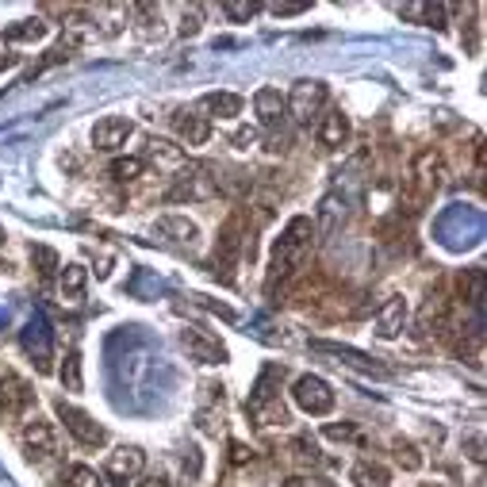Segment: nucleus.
<instances>
[{
  "label": "nucleus",
  "mask_w": 487,
  "mask_h": 487,
  "mask_svg": "<svg viewBox=\"0 0 487 487\" xmlns=\"http://www.w3.org/2000/svg\"><path fill=\"white\" fill-rule=\"evenodd\" d=\"M62 384L69 392H81L84 380H81V350H69L66 361H62Z\"/></svg>",
  "instance_id": "obj_28"
},
{
  "label": "nucleus",
  "mask_w": 487,
  "mask_h": 487,
  "mask_svg": "<svg viewBox=\"0 0 487 487\" xmlns=\"http://www.w3.org/2000/svg\"><path fill=\"white\" fill-rule=\"evenodd\" d=\"M403 323H407V299L403 296H388L384 299V307L376 311V334L384 341H392V338H399V331H403Z\"/></svg>",
  "instance_id": "obj_16"
},
{
  "label": "nucleus",
  "mask_w": 487,
  "mask_h": 487,
  "mask_svg": "<svg viewBox=\"0 0 487 487\" xmlns=\"http://www.w3.org/2000/svg\"><path fill=\"white\" fill-rule=\"evenodd\" d=\"M157 235H165L169 242H192L199 238V226L192 223V219H184V215H162L157 219Z\"/></svg>",
  "instance_id": "obj_21"
},
{
  "label": "nucleus",
  "mask_w": 487,
  "mask_h": 487,
  "mask_svg": "<svg viewBox=\"0 0 487 487\" xmlns=\"http://www.w3.org/2000/svg\"><path fill=\"white\" fill-rule=\"evenodd\" d=\"M42 35H47V23H42V20H23L20 27H8L4 42H35Z\"/></svg>",
  "instance_id": "obj_27"
},
{
  "label": "nucleus",
  "mask_w": 487,
  "mask_h": 487,
  "mask_svg": "<svg viewBox=\"0 0 487 487\" xmlns=\"http://www.w3.org/2000/svg\"><path fill=\"white\" fill-rule=\"evenodd\" d=\"M35 403V392L20 376H0V419H20Z\"/></svg>",
  "instance_id": "obj_12"
},
{
  "label": "nucleus",
  "mask_w": 487,
  "mask_h": 487,
  "mask_svg": "<svg viewBox=\"0 0 487 487\" xmlns=\"http://www.w3.org/2000/svg\"><path fill=\"white\" fill-rule=\"evenodd\" d=\"M392 453H395V461L403 465L407 472H419V468H422V453L414 449V441H403V438H395V441H392Z\"/></svg>",
  "instance_id": "obj_29"
},
{
  "label": "nucleus",
  "mask_w": 487,
  "mask_h": 487,
  "mask_svg": "<svg viewBox=\"0 0 487 487\" xmlns=\"http://www.w3.org/2000/svg\"><path fill=\"white\" fill-rule=\"evenodd\" d=\"M235 142H238V146H253V142H257V131H238Z\"/></svg>",
  "instance_id": "obj_41"
},
{
  "label": "nucleus",
  "mask_w": 487,
  "mask_h": 487,
  "mask_svg": "<svg viewBox=\"0 0 487 487\" xmlns=\"http://www.w3.org/2000/svg\"><path fill=\"white\" fill-rule=\"evenodd\" d=\"M314 235H319V226H314L307 215L288 219V226H284L280 238L273 242V257H269V273H265V296H277V288L292 284L304 273L311 253H314Z\"/></svg>",
  "instance_id": "obj_1"
},
{
  "label": "nucleus",
  "mask_w": 487,
  "mask_h": 487,
  "mask_svg": "<svg viewBox=\"0 0 487 487\" xmlns=\"http://www.w3.org/2000/svg\"><path fill=\"white\" fill-rule=\"evenodd\" d=\"M20 446L27 453V461H35V465H47V461H54V456L62 453L58 429H54V422H47V419H31V422H27L20 429Z\"/></svg>",
  "instance_id": "obj_6"
},
{
  "label": "nucleus",
  "mask_w": 487,
  "mask_h": 487,
  "mask_svg": "<svg viewBox=\"0 0 487 487\" xmlns=\"http://www.w3.org/2000/svg\"><path fill=\"white\" fill-rule=\"evenodd\" d=\"M446 184V162L438 150H422L411 162V177H407V211H422L429 199L438 196V189Z\"/></svg>",
  "instance_id": "obj_4"
},
{
  "label": "nucleus",
  "mask_w": 487,
  "mask_h": 487,
  "mask_svg": "<svg viewBox=\"0 0 487 487\" xmlns=\"http://www.w3.org/2000/svg\"><path fill=\"white\" fill-rule=\"evenodd\" d=\"M54 411H58V419L66 422V429L81 441V446L96 449V446H104V441H108L104 426H100L89 411H81V407H74V403H66V399H58V403H54Z\"/></svg>",
  "instance_id": "obj_9"
},
{
  "label": "nucleus",
  "mask_w": 487,
  "mask_h": 487,
  "mask_svg": "<svg viewBox=\"0 0 487 487\" xmlns=\"http://www.w3.org/2000/svg\"><path fill=\"white\" fill-rule=\"evenodd\" d=\"M31 261H35V269H39L42 277H50L54 269H62L58 265V253H54L50 246H31Z\"/></svg>",
  "instance_id": "obj_32"
},
{
  "label": "nucleus",
  "mask_w": 487,
  "mask_h": 487,
  "mask_svg": "<svg viewBox=\"0 0 487 487\" xmlns=\"http://www.w3.org/2000/svg\"><path fill=\"white\" fill-rule=\"evenodd\" d=\"M223 16L231 20V23H246L257 16V4H250V0H226L223 4Z\"/></svg>",
  "instance_id": "obj_31"
},
{
  "label": "nucleus",
  "mask_w": 487,
  "mask_h": 487,
  "mask_svg": "<svg viewBox=\"0 0 487 487\" xmlns=\"http://www.w3.org/2000/svg\"><path fill=\"white\" fill-rule=\"evenodd\" d=\"M246 253H253V242H250V235H246V215L242 211H235L231 219L223 223V231H219V238H215V253H211V273L219 277L223 284H231L235 280V269H238V261Z\"/></svg>",
  "instance_id": "obj_2"
},
{
  "label": "nucleus",
  "mask_w": 487,
  "mask_h": 487,
  "mask_svg": "<svg viewBox=\"0 0 487 487\" xmlns=\"http://www.w3.org/2000/svg\"><path fill=\"white\" fill-rule=\"evenodd\" d=\"M189 453H192V456H184V476L196 480V476H199V449H189Z\"/></svg>",
  "instance_id": "obj_37"
},
{
  "label": "nucleus",
  "mask_w": 487,
  "mask_h": 487,
  "mask_svg": "<svg viewBox=\"0 0 487 487\" xmlns=\"http://www.w3.org/2000/svg\"><path fill=\"white\" fill-rule=\"evenodd\" d=\"M199 31V8H184V23H181V35H196Z\"/></svg>",
  "instance_id": "obj_35"
},
{
  "label": "nucleus",
  "mask_w": 487,
  "mask_h": 487,
  "mask_svg": "<svg viewBox=\"0 0 487 487\" xmlns=\"http://www.w3.org/2000/svg\"><path fill=\"white\" fill-rule=\"evenodd\" d=\"M173 131L184 146H204L211 138V120L208 116H196V111H177L173 116Z\"/></svg>",
  "instance_id": "obj_18"
},
{
  "label": "nucleus",
  "mask_w": 487,
  "mask_h": 487,
  "mask_svg": "<svg viewBox=\"0 0 487 487\" xmlns=\"http://www.w3.org/2000/svg\"><path fill=\"white\" fill-rule=\"evenodd\" d=\"M253 108H257V120H261L265 131H280V123H284V96L280 89H261L253 96Z\"/></svg>",
  "instance_id": "obj_19"
},
{
  "label": "nucleus",
  "mask_w": 487,
  "mask_h": 487,
  "mask_svg": "<svg viewBox=\"0 0 487 487\" xmlns=\"http://www.w3.org/2000/svg\"><path fill=\"white\" fill-rule=\"evenodd\" d=\"M135 135V123L127 116H104L93 127V146L104 154H116L120 146H127V138Z\"/></svg>",
  "instance_id": "obj_13"
},
{
  "label": "nucleus",
  "mask_w": 487,
  "mask_h": 487,
  "mask_svg": "<svg viewBox=\"0 0 487 487\" xmlns=\"http://www.w3.org/2000/svg\"><path fill=\"white\" fill-rule=\"evenodd\" d=\"M326 434L331 438H357V429L353 426H326Z\"/></svg>",
  "instance_id": "obj_40"
},
{
  "label": "nucleus",
  "mask_w": 487,
  "mask_h": 487,
  "mask_svg": "<svg viewBox=\"0 0 487 487\" xmlns=\"http://www.w3.org/2000/svg\"><path fill=\"white\" fill-rule=\"evenodd\" d=\"M0 242H4V231H0Z\"/></svg>",
  "instance_id": "obj_42"
},
{
  "label": "nucleus",
  "mask_w": 487,
  "mask_h": 487,
  "mask_svg": "<svg viewBox=\"0 0 487 487\" xmlns=\"http://www.w3.org/2000/svg\"><path fill=\"white\" fill-rule=\"evenodd\" d=\"M199 108L215 120H235V116H242V96L238 93H208L199 100Z\"/></svg>",
  "instance_id": "obj_20"
},
{
  "label": "nucleus",
  "mask_w": 487,
  "mask_h": 487,
  "mask_svg": "<svg viewBox=\"0 0 487 487\" xmlns=\"http://www.w3.org/2000/svg\"><path fill=\"white\" fill-rule=\"evenodd\" d=\"M215 196H219V181L211 177L208 165H181L165 192L169 204H208Z\"/></svg>",
  "instance_id": "obj_5"
},
{
  "label": "nucleus",
  "mask_w": 487,
  "mask_h": 487,
  "mask_svg": "<svg viewBox=\"0 0 487 487\" xmlns=\"http://www.w3.org/2000/svg\"><path fill=\"white\" fill-rule=\"evenodd\" d=\"M246 461H253V453L242 446V441H235V446H231V465H246Z\"/></svg>",
  "instance_id": "obj_36"
},
{
  "label": "nucleus",
  "mask_w": 487,
  "mask_h": 487,
  "mask_svg": "<svg viewBox=\"0 0 487 487\" xmlns=\"http://www.w3.org/2000/svg\"><path fill=\"white\" fill-rule=\"evenodd\" d=\"M353 483L357 487H388L392 476H388V468H384V465L361 461V465H353Z\"/></svg>",
  "instance_id": "obj_23"
},
{
  "label": "nucleus",
  "mask_w": 487,
  "mask_h": 487,
  "mask_svg": "<svg viewBox=\"0 0 487 487\" xmlns=\"http://www.w3.org/2000/svg\"><path fill=\"white\" fill-rule=\"evenodd\" d=\"M142 162H162V165H184V150L173 146L169 138H150L146 142V157Z\"/></svg>",
  "instance_id": "obj_22"
},
{
  "label": "nucleus",
  "mask_w": 487,
  "mask_h": 487,
  "mask_svg": "<svg viewBox=\"0 0 487 487\" xmlns=\"http://www.w3.org/2000/svg\"><path fill=\"white\" fill-rule=\"evenodd\" d=\"M280 380H284L280 365H265L261 376H257L253 392L246 399V414L257 426H284L288 422V411H284V403H280Z\"/></svg>",
  "instance_id": "obj_3"
},
{
  "label": "nucleus",
  "mask_w": 487,
  "mask_h": 487,
  "mask_svg": "<svg viewBox=\"0 0 487 487\" xmlns=\"http://www.w3.org/2000/svg\"><path fill=\"white\" fill-rule=\"evenodd\" d=\"M135 487H173V483H169L165 476H142Z\"/></svg>",
  "instance_id": "obj_39"
},
{
  "label": "nucleus",
  "mask_w": 487,
  "mask_h": 487,
  "mask_svg": "<svg viewBox=\"0 0 487 487\" xmlns=\"http://www.w3.org/2000/svg\"><path fill=\"white\" fill-rule=\"evenodd\" d=\"M311 350L314 353H326V357H338V361H346L350 368H361V372H368V376H388V368H384L380 361H372V357L357 353L350 346H334V341H311Z\"/></svg>",
  "instance_id": "obj_15"
},
{
  "label": "nucleus",
  "mask_w": 487,
  "mask_h": 487,
  "mask_svg": "<svg viewBox=\"0 0 487 487\" xmlns=\"http://www.w3.org/2000/svg\"><path fill=\"white\" fill-rule=\"evenodd\" d=\"M66 483H69V487H100V476H96L93 468H84V465H74V468L66 472Z\"/></svg>",
  "instance_id": "obj_33"
},
{
  "label": "nucleus",
  "mask_w": 487,
  "mask_h": 487,
  "mask_svg": "<svg viewBox=\"0 0 487 487\" xmlns=\"http://www.w3.org/2000/svg\"><path fill=\"white\" fill-rule=\"evenodd\" d=\"M84 284H89V273H84V265H66V269H62V299L77 304V299L84 296Z\"/></svg>",
  "instance_id": "obj_24"
},
{
  "label": "nucleus",
  "mask_w": 487,
  "mask_h": 487,
  "mask_svg": "<svg viewBox=\"0 0 487 487\" xmlns=\"http://www.w3.org/2000/svg\"><path fill=\"white\" fill-rule=\"evenodd\" d=\"M273 16H296V12H304V4H269Z\"/></svg>",
  "instance_id": "obj_38"
},
{
  "label": "nucleus",
  "mask_w": 487,
  "mask_h": 487,
  "mask_svg": "<svg viewBox=\"0 0 487 487\" xmlns=\"http://www.w3.org/2000/svg\"><path fill=\"white\" fill-rule=\"evenodd\" d=\"M399 12H403L407 20H426L429 27H441V23H446V16H449L446 4H403Z\"/></svg>",
  "instance_id": "obj_26"
},
{
  "label": "nucleus",
  "mask_w": 487,
  "mask_h": 487,
  "mask_svg": "<svg viewBox=\"0 0 487 487\" xmlns=\"http://www.w3.org/2000/svg\"><path fill=\"white\" fill-rule=\"evenodd\" d=\"M319 142L326 150H338L350 142V116L341 108H326L319 120Z\"/></svg>",
  "instance_id": "obj_17"
},
{
  "label": "nucleus",
  "mask_w": 487,
  "mask_h": 487,
  "mask_svg": "<svg viewBox=\"0 0 487 487\" xmlns=\"http://www.w3.org/2000/svg\"><path fill=\"white\" fill-rule=\"evenodd\" d=\"M292 403L304 414H311V419H326V414L334 411V392L323 376H311L307 372V376H299L292 384Z\"/></svg>",
  "instance_id": "obj_7"
},
{
  "label": "nucleus",
  "mask_w": 487,
  "mask_h": 487,
  "mask_svg": "<svg viewBox=\"0 0 487 487\" xmlns=\"http://www.w3.org/2000/svg\"><path fill=\"white\" fill-rule=\"evenodd\" d=\"M284 487H338V483L323 480V476H288V480H284Z\"/></svg>",
  "instance_id": "obj_34"
},
{
  "label": "nucleus",
  "mask_w": 487,
  "mask_h": 487,
  "mask_svg": "<svg viewBox=\"0 0 487 487\" xmlns=\"http://www.w3.org/2000/svg\"><path fill=\"white\" fill-rule=\"evenodd\" d=\"M142 465H146V456H142V449H135V446H123V449H116L108 456V480L116 483V487H127V480H135L138 472H142Z\"/></svg>",
  "instance_id": "obj_14"
},
{
  "label": "nucleus",
  "mask_w": 487,
  "mask_h": 487,
  "mask_svg": "<svg viewBox=\"0 0 487 487\" xmlns=\"http://www.w3.org/2000/svg\"><path fill=\"white\" fill-rule=\"evenodd\" d=\"M323 108H326V84L314 77L296 81L288 100H284V111H288L296 123H311V116H323Z\"/></svg>",
  "instance_id": "obj_8"
},
{
  "label": "nucleus",
  "mask_w": 487,
  "mask_h": 487,
  "mask_svg": "<svg viewBox=\"0 0 487 487\" xmlns=\"http://www.w3.org/2000/svg\"><path fill=\"white\" fill-rule=\"evenodd\" d=\"M20 346H23L27 357H31L35 372H42V376H47V372H50V361H54V353H50V331H47V319H42V314H35V319L23 326Z\"/></svg>",
  "instance_id": "obj_10"
},
{
  "label": "nucleus",
  "mask_w": 487,
  "mask_h": 487,
  "mask_svg": "<svg viewBox=\"0 0 487 487\" xmlns=\"http://www.w3.org/2000/svg\"><path fill=\"white\" fill-rule=\"evenodd\" d=\"M292 456H296V465H304V468H319V465H323L319 441L307 438V434H299V438L292 441Z\"/></svg>",
  "instance_id": "obj_25"
},
{
  "label": "nucleus",
  "mask_w": 487,
  "mask_h": 487,
  "mask_svg": "<svg viewBox=\"0 0 487 487\" xmlns=\"http://www.w3.org/2000/svg\"><path fill=\"white\" fill-rule=\"evenodd\" d=\"M181 346L199 365H223L226 361V346L215 334L199 331V326H184V331H181Z\"/></svg>",
  "instance_id": "obj_11"
},
{
  "label": "nucleus",
  "mask_w": 487,
  "mask_h": 487,
  "mask_svg": "<svg viewBox=\"0 0 487 487\" xmlns=\"http://www.w3.org/2000/svg\"><path fill=\"white\" fill-rule=\"evenodd\" d=\"M142 169H146V162H142V157H120V162H111V177L127 184V181H138Z\"/></svg>",
  "instance_id": "obj_30"
}]
</instances>
